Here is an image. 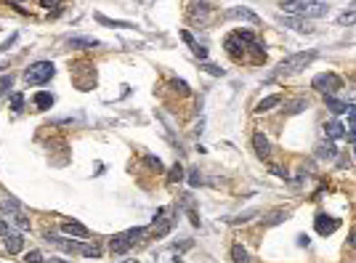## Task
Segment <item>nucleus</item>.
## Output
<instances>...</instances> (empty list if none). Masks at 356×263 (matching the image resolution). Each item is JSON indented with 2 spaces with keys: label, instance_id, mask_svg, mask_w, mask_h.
<instances>
[{
  "label": "nucleus",
  "instance_id": "10",
  "mask_svg": "<svg viewBox=\"0 0 356 263\" xmlns=\"http://www.w3.org/2000/svg\"><path fill=\"white\" fill-rule=\"evenodd\" d=\"M223 16H226V19H245V22H250V24H258V22H261L258 14H253V11L245 8V5H237V8H229Z\"/></svg>",
  "mask_w": 356,
  "mask_h": 263
},
{
  "label": "nucleus",
  "instance_id": "36",
  "mask_svg": "<svg viewBox=\"0 0 356 263\" xmlns=\"http://www.w3.org/2000/svg\"><path fill=\"white\" fill-rule=\"evenodd\" d=\"M170 85H173V88H176V90H178V93H181V96H189V85L183 83V80H173Z\"/></svg>",
  "mask_w": 356,
  "mask_h": 263
},
{
  "label": "nucleus",
  "instance_id": "24",
  "mask_svg": "<svg viewBox=\"0 0 356 263\" xmlns=\"http://www.w3.org/2000/svg\"><path fill=\"white\" fill-rule=\"evenodd\" d=\"M208 14H210V5H208V3H197L194 8H192V16H194V19H202V22L208 19Z\"/></svg>",
  "mask_w": 356,
  "mask_h": 263
},
{
  "label": "nucleus",
  "instance_id": "33",
  "mask_svg": "<svg viewBox=\"0 0 356 263\" xmlns=\"http://www.w3.org/2000/svg\"><path fill=\"white\" fill-rule=\"evenodd\" d=\"M287 218V213H282V210H276V213H271V218H266V226H274V223H282Z\"/></svg>",
  "mask_w": 356,
  "mask_h": 263
},
{
  "label": "nucleus",
  "instance_id": "23",
  "mask_svg": "<svg viewBox=\"0 0 356 263\" xmlns=\"http://www.w3.org/2000/svg\"><path fill=\"white\" fill-rule=\"evenodd\" d=\"M232 258H234V263H250V255H247V250L242 247V245H234V247H232Z\"/></svg>",
  "mask_w": 356,
  "mask_h": 263
},
{
  "label": "nucleus",
  "instance_id": "14",
  "mask_svg": "<svg viewBox=\"0 0 356 263\" xmlns=\"http://www.w3.org/2000/svg\"><path fill=\"white\" fill-rule=\"evenodd\" d=\"M3 247L8 250V255H16V253H22V247H24V236L22 234H8V236H3Z\"/></svg>",
  "mask_w": 356,
  "mask_h": 263
},
{
  "label": "nucleus",
  "instance_id": "2",
  "mask_svg": "<svg viewBox=\"0 0 356 263\" xmlns=\"http://www.w3.org/2000/svg\"><path fill=\"white\" fill-rule=\"evenodd\" d=\"M147 234V229L144 226H136V229H128V232H120V234H115L109 239V250L115 255H122V253H128L130 247L136 245L138 239H141V236Z\"/></svg>",
  "mask_w": 356,
  "mask_h": 263
},
{
  "label": "nucleus",
  "instance_id": "20",
  "mask_svg": "<svg viewBox=\"0 0 356 263\" xmlns=\"http://www.w3.org/2000/svg\"><path fill=\"white\" fill-rule=\"evenodd\" d=\"M5 215H8V223H16L19 229H24V232L30 229V221L24 218V213H22V210H8Z\"/></svg>",
  "mask_w": 356,
  "mask_h": 263
},
{
  "label": "nucleus",
  "instance_id": "19",
  "mask_svg": "<svg viewBox=\"0 0 356 263\" xmlns=\"http://www.w3.org/2000/svg\"><path fill=\"white\" fill-rule=\"evenodd\" d=\"M54 101H56V98H54V93H48V90H43V93H37L35 96V107L37 109H51V107H54Z\"/></svg>",
  "mask_w": 356,
  "mask_h": 263
},
{
  "label": "nucleus",
  "instance_id": "30",
  "mask_svg": "<svg viewBox=\"0 0 356 263\" xmlns=\"http://www.w3.org/2000/svg\"><path fill=\"white\" fill-rule=\"evenodd\" d=\"M11 85H14V77H11V75H0V96L8 93Z\"/></svg>",
  "mask_w": 356,
  "mask_h": 263
},
{
  "label": "nucleus",
  "instance_id": "31",
  "mask_svg": "<svg viewBox=\"0 0 356 263\" xmlns=\"http://www.w3.org/2000/svg\"><path fill=\"white\" fill-rule=\"evenodd\" d=\"M22 263H43V253H40V250H30V253L24 255Z\"/></svg>",
  "mask_w": 356,
  "mask_h": 263
},
{
  "label": "nucleus",
  "instance_id": "47",
  "mask_svg": "<svg viewBox=\"0 0 356 263\" xmlns=\"http://www.w3.org/2000/svg\"><path fill=\"white\" fill-rule=\"evenodd\" d=\"M122 263H138V261H122Z\"/></svg>",
  "mask_w": 356,
  "mask_h": 263
},
{
  "label": "nucleus",
  "instance_id": "34",
  "mask_svg": "<svg viewBox=\"0 0 356 263\" xmlns=\"http://www.w3.org/2000/svg\"><path fill=\"white\" fill-rule=\"evenodd\" d=\"M202 183V175H200V170H189V186H200Z\"/></svg>",
  "mask_w": 356,
  "mask_h": 263
},
{
  "label": "nucleus",
  "instance_id": "26",
  "mask_svg": "<svg viewBox=\"0 0 356 263\" xmlns=\"http://www.w3.org/2000/svg\"><path fill=\"white\" fill-rule=\"evenodd\" d=\"M285 24H287V27H293L295 32H314V27H308V24L298 22V19H285Z\"/></svg>",
  "mask_w": 356,
  "mask_h": 263
},
{
  "label": "nucleus",
  "instance_id": "35",
  "mask_svg": "<svg viewBox=\"0 0 356 263\" xmlns=\"http://www.w3.org/2000/svg\"><path fill=\"white\" fill-rule=\"evenodd\" d=\"M192 54H194L197 58H200V61H205V58H208V48H205V45H200V43H197L194 48H192Z\"/></svg>",
  "mask_w": 356,
  "mask_h": 263
},
{
  "label": "nucleus",
  "instance_id": "13",
  "mask_svg": "<svg viewBox=\"0 0 356 263\" xmlns=\"http://www.w3.org/2000/svg\"><path fill=\"white\" fill-rule=\"evenodd\" d=\"M96 22L104 24V27H112V29H136V24L120 22V19H109V16H104V14H96Z\"/></svg>",
  "mask_w": 356,
  "mask_h": 263
},
{
  "label": "nucleus",
  "instance_id": "15",
  "mask_svg": "<svg viewBox=\"0 0 356 263\" xmlns=\"http://www.w3.org/2000/svg\"><path fill=\"white\" fill-rule=\"evenodd\" d=\"M346 115H348V128H346V139L356 144V107H354V104H348Z\"/></svg>",
  "mask_w": 356,
  "mask_h": 263
},
{
  "label": "nucleus",
  "instance_id": "16",
  "mask_svg": "<svg viewBox=\"0 0 356 263\" xmlns=\"http://www.w3.org/2000/svg\"><path fill=\"white\" fill-rule=\"evenodd\" d=\"M314 154L319 157V160H335V154H338V149H335V144H319V146L314 149Z\"/></svg>",
  "mask_w": 356,
  "mask_h": 263
},
{
  "label": "nucleus",
  "instance_id": "43",
  "mask_svg": "<svg viewBox=\"0 0 356 263\" xmlns=\"http://www.w3.org/2000/svg\"><path fill=\"white\" fill-rule=\"evenodd\" d=\"M14 43H16V35H11L8 40H5L3 45H0V51H8V48H11V45H14Z\"/></svg>",
  "mask_w": 356,
  "mask_h": 263
},
{
  "label": "nucleus",
  "instance_id": "37",
  "mask_svg": "<svg viewBox=\"0 0 356 263\" xmlns=\"http://www.w3.org/2000/svg\"><path fill=\"white\" fill-rule=\"evenodd\" d=\"M338 22L340 24H356V14H354V11H346V14H340Z\"/></svg>",
  "mask_w": 356,
  "mask_h": 263
},
{
  "label": "nucleus",
  "instance_id": "22",
  "mask_svg": "<svg viewBox=\"0 0 356 263\" xmlns=\"http://www.w3.org/2000/svg\"><path fill=\"white\" fill-rule=\"evenodd\" d=\"M306 107H308L306 98H293V101L285 104V112H287V115H298V112H303Z\"/></svg>",
  "mask_w": 356,
  "mask_h": 263
},
{
  "label": "nucleus",
  "instance_id": "46",
  "mask_svg": "<svg viewBox=\"0 0 356 263\" xmlns=\"http://www.w3.org/2000/svg\"><path fill=\"white\" fill-rule=\"evenodd\" d=\"M351 247H356V229L351 232Z\"/></svg>",
  "mask_w": 356,
  "mask_h": 263
},
{
  "label": "nucleus",
  "instance_id": "45",
  "mask_svg": "<svg viewBox=\"0 0 356 263\" xmlns=\"http://www.w3.org/2000/svg\"><path fill=\"white\" fill-rule=\"evenodd\" d=\"M45 263H69V261H64V258H48Z\"/></svg>",
  "mask_w": 356,
  "mask_h": 263
},
{
  "label": "nucleus",
  "instance_id": "40",
  "mask_svg": "<svg viewBox=\"0 0 356 263\" xmlns=\"http://www.w3.org/2000/svg\"><path fill=\"white\" fill-rule=\"evenodd\" d=\"M181 40H183V43H186V45H189V48H194V45H197V40H194V37H192V35H189V32H186V29H181Z\"/></svg>",
  "mask_w": 356,
  "mask_h": 263
},
{
  "label": "nucleus",
  "instance_id": "9",
  "mask_svg": "<svg viewBox=\"0 0 356 263\" xmlns=\"http://www.w3.org/2000/svg\"><path fill=\"white\" fill-rule=\"evenodd\" d=\"M253 149H255V154H258L261 160H266V157L271 154V144H268L266 133H261V130H255V133H253Z\"/></svg>",
  "mask_w": 356,
  "mask_h": 263
},
{
  "label": "nucleus",
  "instance_id": "11",
  "mask_svg": "<svg viewBox=\"0 0 356 263\" xmlns=\"http://www.w3.org/2000/svg\"><path fill=\"white\" fill-rule=\"evenodd\" d=\"M61 232L69 234V236H77V239H85V236H88V229H85L83 223H77V221H64Z\"/></svg>",
  "mask_w": 356,
  "mask_h": 263
},
{
  "label": "nucleus",
  "instance_id": "44",
  "mask_svg": "<svg viewBox=\"0 0 356 263\" xmlns=\"http://www.w3.org/2000/svg\"><path fill=\"white\" fill-rule=\"evenodd\" d=\"M298 245H300V247H303V245H308V236H306V234H300V236H298Z\"/></svg>",
  "mask_w": 356,
  "mask_h": 263
},
{
  "label": "nucleus",
  "instance_id": "17",
  "mask_svg": "<svg viewBox=\"0 0 356 263\" xmlns=\"http://www.w3.org/2000/svg\"><path fill=\"white\" fill-rule=\"evenodd\" d=\"M69 45L72 48H98V43L96 37H85V35H80V37H69Z\"/></svg>",
  "mask_w": 356,
  "mask_h": 263
},
{
  "label": "nucleus",
  "instance_id": "27",
  "mask_svg": "<svg viewBox=\"0 0 356 263\" xmlns=\"http://www.w3.org/2000/svg\"><path fill=\"white\" fill-rule=\"evenodd\" d=\"M0 210H3V213H8V210H22V205H19V200H14V197H5V200L0 202Z\"/></svg>",
  "mask_w": 356,
  "mask_h": 263
},
{
  "label": "nucleus",
  "instance_id": "6",
  "mask_svg": "<svg viewBox=\"0 0 356 263\" xmlns=\"http://www.w3.org/2000/svg\"><path fill=\"white\" fill-rule=\"evenodd\" d=\"M314 226H316V232H319L322 236H329V234H335L340 229V218H332V215H327V213H319L314 218Z\"/></svg>",
  "mask_w": 356,
  "mask_h": 263
},
{
  "label": "nucleus",
  "instance_id": "12",
  "mask_svg": "<svg viewBox=\"0 0 356 263\" xmlns=\"http://www.w3.org/2000/svg\"><path fill=\"white\" fill-rule=\"evenodd\" d=\"M325 136L329 141H340L343 136H346V128H343V122H338V120H329V122H325Z\"/></svg>",
  "mask_w": 356,
  "mask_h": 263
},
{
  "label": "nucleus",
  "instance_id": "21",
  "mask_svg": "<svg viewBox=\"0 0 356 263\" xmlns=\"http://www.w3.org/2000/svg\"><path fill=\"white\" fill-rule=\"evenodd\" d=\"M325 101H327V107L335 112V115H346V109H348V101H338L335 96H325Z\"/></svg>",
  "mask_w": 356,
  "mask_h": 263
},
{
  "label": "nucleus",
  "instance_id": "48",
  "mask_svg": "<svg viewBox=\"0 0 356 263\" xmlns=\"http://www.w3.org/2000/svg\"><path fill=\"white\" fill-rule=\"evenodd\" d=\"M354 154H356V152H354Z\"/></svg>",
  "mask_w": 356,
  "mask_h": 263
},
{
  "label": "nucleus",
  "instance_id": "41",
  "mask_svg": "<svg viewBox=\"0 0 356 263\" xmlns=\"http://www.w3.org/2000/svg\"><path fill=\"white\" fill-rule=\"evenodd\" d=\"M11 234V223L5 218H0V236H8Z\"/></svg>",
  "mask_w": 356,
  "mask_h": 263
},
{
  "label": "nucleus",
  "instance_id": "32",
  "mask_svg": "<svg viewBox=\"0 0 356 263\" xmlns=\"http://www.w3.org/2000/svg\"><path fill=\"white\" fill-rule=\"evenodd\" d=\"M253 215H258V210H247V213H242V215H237V218H232L229 223H247Z\"/></svg>",
  "mask_w": 356,
  "mask_h": 263
},
{
  "label": "nucleus",
  "instance_id": "4",
  "mask_svg": "<svg viewBox=\"0 0 356 263\" xmlns=\"http://www.w3.org/2000/svg\"><path fill=\"white\" fill-rule=\"evenodd\" d=\"M54 75H56V67L51 61H35V64L27 67V72H24V83L27 85H43Z\"/></svg>",
  "mask_w": 356,
  "mask_h": 263
},
{
  "label": "nucleus",
  "instance_id": "3",
  "mask_svg": "<svg viewBox=\"0 0 356 263\" xmlns=\"http://www.w3.org/2000/svg\"><path fill=\"white\" fill-rule=\"evenodd\" d=\"M316 58V51H300V54H293L287 58H282L279 67H276V75H295V72L306 69Z\"/></svg>",
  "mask_w": 356,
  "mask_h": 263
},
{
  "label": "nucleus",
  "instance_id": "8",
  "mask_svg": "<svg viewBox=\"0 0 356 263\" xmlns=\"http://www.w3.org/2000/svg\"><path fill=\"white\" fill-rule=\"evenodd\" d=\"M45 239L51 242V245H56L59 250H64V253H80V242H72V239H64V236H59V234H45Z\"/></svg>",
  "mask_w": 356,
  "mask_h": 263
},
{
  "label": "nucleus",
  "instance_id": "29",
  "mask_svg": "<svg viewBox=\"0 0 356 263\" xmlns=\"http://www.w3.org/2000/svg\"><path fill=\"white\" fill-rule=\"evenodd\" d=\"M80 253H83V255H88V258H90V255H93V258H98V255H101V247H98L96 242H93V245H83V247H80Z\"/></svg>",
  "mask_w": 356,
  "mask_h": 263
},
{
  "label": "nucleus",
  "instance_id": "42",
  "mask_svg": "<svg viewBox=\"0 0 356 263\" xmlns=\"http://www.w3.org/2000/svg\"><path fill=\"white\" fill-rule=\"evenodd\" d=\"M147 162H149V165H151V168H157V170H160V168H162L160 157H147Z\"/></svg>",
  "mask_w": 356,
  "mask_h": 263
},
{
  "label": "nucleus",
  "instance_id": "18",
  "mask_svg": "<svg viewBox=\"0 0 356 263\" xmlns=\"http://www.w3.org/2000/svg\"><path fill=\"white\" fill-rule=\"evenodd\" d=\"M279 104H282V96H279V93H276V96H268V98H263V101H258V107H255V115H263V112L279 107Z\"/></svg>",
  "mask_w": 356,
  "mask_h": 263
},
{
  "label": "nucleus",
  "instance_id": "38",
  "mask_svg": "<svg viewBox=\"0 0 356 263\" xmlns=\"http://www.w3.org/2000/svg\"><path fill=\"white\" fill-rule=\"evenodd\" d=\"M202 69H208L213 77H223V69H221V67H215V64H202Z\"/></svg>",
  "mask_w": 356,
  "mask_h": 263
},
{
  "label": "nucleus",
  "instance_id": "7",
  "mask_svg": "<svg viewBox=\"0 0 356 263\" xmlns=\"http://www.w3.org/2000/svg\"><path fill=\"white\" fill-rule=\"evenodd\" d=\"M247 48H250V45L242 40V37L237 35V32L226 37V51H229V56H232L234 61H242V58H245V54H247Z\"/></svg>",
  "mask_w": 356,
  "mask_h": 263
},
{
  "label": "nucleus",
  "instance_id": "1",
  "mask_svg": "<svg viewBox=\"0 0 356 263\" xmlns=\"http://www.w3.org/2000/svg\"><path fill=\"white\" fill-rule=\"evenodd\" d=\"M282 14L287 16H327L329 14V5L327 3H319V0H282L279 3Z\"/></svg>",
  "mask_w": 356,
  "mask_h": 263
},
{
  "label": "nucleus",
  "instance_id": "39",
  "mask_svg": "<svg viewBox=\"0 0 356 263\" xmlns=\"http://www.w3.org/2000/svg\"><path fill=\"white\" fill-rule=\"evenodd\" d=\"M40 5H43V8H48V11H51V8L59 11V8H61V0H43Z\"/></svg>",
  "mask_w": 356,
  "mask_h": 263
},
{
  "label": "nucleus",
  "instance_id": "28",
  "mask_svg": "<svg viewBox=\"0 0 356 263\" xmlns=\"http://www.w3.org/2000/svg\"><path fill=\"white\" fill-rule=\"evenodd\" d=\"M22 107H24V93H16L11 96V112H22Z\"/></svg>",
  "mask_w": 356,
  "mask_h": 263
},
{
  "label": "nucleus",
  "instance_id": "25",
  "mask_svg": "<svg viewBox=\"0 0 356 263\" xmlns=\"http://www.w3.org/2000/svg\"><path fill=\"white\" fill-rule=\"evenodd\" d=\"M168 181H170V183H178V181H183V168L178 165V162H176V165L168 170Z\"/></svg>",
  "mask_w": 356,
  "mask_h": 263
},
{
  "label": "nucleus",
  "instance_id": "5",
  "mask_svg": "<svg viewBox=\"0 0 356 263\" xmlns=\"http://www.w3.org/2000/svg\"><path fill=\"white\" fill-rule=\"evenodd\" d=\"M340 85H343V83H340V77L335 75V72H322V75H316L314 80H311V88L319 90V93H325V96L338 93Z\"/></svg>",
  "mask_w": 356,
  "mask_h": 263
}]
</instances>
